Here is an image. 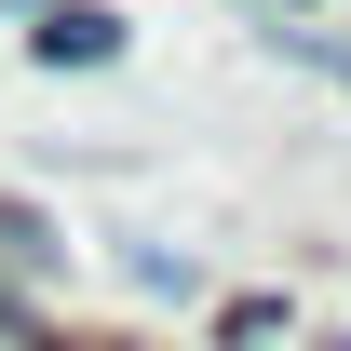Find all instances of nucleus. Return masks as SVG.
Returning <instances> with one entry per match:
<instances>
[{
    "label": "nucleus",
    "instance_id": "f257e3e1",
    "mask_svg": "<svg viewBox=\"0 0 351 351\" xmlns=\"http://www.w3.org/2000/svg\"><path fill=\"white\" fill-rule=\"evenodd\" d=\"M27 54H41V68H108V54H122V14H108V0H54L41 27H27Z\"/></svg>",
    "mask_w": 351,
    "mask_h": 351
},
{
    "label": "nucleus",
    "instance_id": "f03ea898",
    "mask_svg": "<svg viewBox=\"0 0 351 351\" xmlns=\"http://www.w3.org/2000/svg\"><path fill=\"white\" fill-rule=\"evenodd\" d=\"M0 257H14V270H54V230L27 217V203H0Z\"/></svg>",
    "mask_w": 351,
    "mask_h": 351
},
{
    "label": "nucleus",
    "instance_id": "7ed1b4c3",
    "mask_svg": "<svg viewBox=\"0 0 351 351\" xmlns=\"http://www.w3.org/2000/svg\"><path fill=\"white\" fill-rule=\"evenodd\" d=\"M270 41H284V54H311L324 82H351V41H324V27H270Z\"/></svg>",
    "mask_w": 351,
    "mask_h": 351
}]
</instances>
